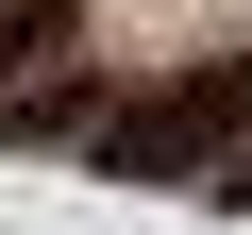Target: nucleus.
Wrapping results in <instances>:
<instances>
[{"instance_id": "3", "label": "nucleus", "mask_w": 252, "mask_h": 235, "mask_svg": "<svg viewBox=\"0 0 252 235\" xmlns=\"http://www.w3.org/2000/svg\"><path fill=\"white\" fill-rule=\"evenodd\" d=\"M219 202H252V135H235V168H219Z\"/></svg>"}, {"instance_id": "1", "label": "nucleus", "mask_w": 252, "mask_h": 235, "mask_svg": "<svg viewBox=\"0 0 252 235\" xmlns=\"http://www.w3.org/2000/svg\"><path fill=\"white\" fill-rule=\"evenodd\" d=\"M235 135H252V51H202V67H168L135 101H101V168L118 185H219Z\"/></svg>"}, {"instance_id": "2", "label": "nucleus", "mask_w": 252, "mask_h": 235, "mask_svg": "<svg viewBox=\"0 0 252 235\" xmlns=\"http://www.w3.org/2000/svg\"><path fill=\"white\" fill-rule=\"evenodd\" d=\"M34 51H67V0H0V84H17Z\"/></svg>"}]
</instances>
